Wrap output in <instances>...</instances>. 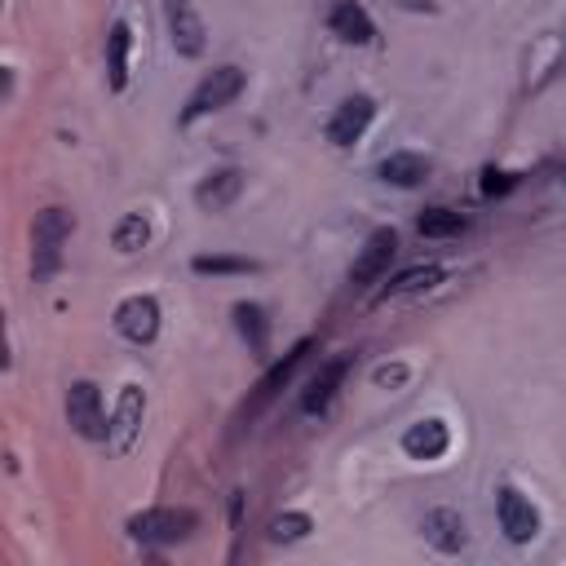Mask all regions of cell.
I'll use <instances>...</instances> for the list:
<instances>
[{
  "instance_id": "14",
  "label": "cell",
  "mask_w": 566,
  "mask_h": 566,
  "mask_svg": "<svg viewBox=\"0 0 566 566\" xmlns=\"http://www.w3.org/2000/svg\"><path fill=\"white\" fill-rule=\"evenodd\" d=\"M327 27L345 44H371L376 40V22H371V13L358 0H336L332 13H327Z\"/></svg>"
},
{
  "instance_id": "13",
  "label": "cell",
  "mask_w": 566,
  "mask_h": 566,
  "mask_svg": "<svg viewBox=\"0 0 566 566\" xmlns=\"http://www.w3.org/2000/svg\"><path fill=\"white\" fill-rule=\"evenodd\" d=\"M142 416H146V394L137 385H124L119 389V402H115V416H111V447L115 451H128L137 429H142Z\"/></svg>"
},
{
  "instance_id": "1",
  "label": "cell",
  "mask_w": 566,
  "mask_h": 566,
  "mask_svg": "<svg viewBox=\"0 0 566 566\" xmlns=\"http://www.w3.org/2000/svg\"><path fill=\"white\" fill-rule=\"evenodd\" d=\"M71 230H75V217H71L66 208L49 203V208L35 212V221H31V274H35L40 283L57 274V265H62V248H66Z\"/></svg>"
},
{
  "instance_id": "24",
  "label": "cell",
  "mask_w": 566,
  "mask_h": 566,
  "mask_svg": "<svg viewBox=\"0 0 566 566\" xmlns=\"http://www.w3.org/2000/svg\"><path fill=\"white\" fill-rule=\"evenodd\" d=\"M190 270L195 274H248V270H256V261H248V256H195Z\"/></svg>"
},
{
  "instance_id": "4",
  "label": "cell",
  "mask_w": 566,
  "mask_h": 566,
  "mask_svg": "<svg viewBox=\"0 0 566 566\" xmlns=\"http://www.w3.org/2000/svg\"><path fill=\"white\" fill-rule=\"evenodd\" d=\"M66 420L88 442L111 438V424H106V411H102V389L93 380H71V389H66Z\"/></svg>"
},
{
  "instance_id": "20",
  "label": "cell",
  "mask_w": 566,
  "mask_h": 566,
  "mask_svg": "<svg viewBox=\"0 0 566 566\" xmlns=\"http://www.w3.org/2000/svg\"><path fill=\"white\" fill-rule=\"evenodd\" d=\"M111 243H115V252H142V248L150 243V221H146V212H124V217L115 221V230H111Z\"/></svg>"
},
{
  "instance_id": "22",
  "label": "cell",
  "mask_w": 566,
  "mask_h": 566,
  "mask_svg": "<svg viewBox=\"0 0 566 566\" xmlns=\"http://www.w3.org/2000/svg\"><path fill=\"white\" fill-rule=\"evenodd\" d=\"M469 221L460 217V212H451V208H424L420 212V221H416V230L424 234V239H451V234H460Z\"/></svg>"
},
{
  "instance_id": "11",
  "label": "cell",
  "mask_w": 566,
  "mask_h": 566,
  "mask_svg": "<svg viewBox=\"0 0 566 566\" xmlns=\"http://www.w3.org/2000/svg\"><path fill=\"white\" fill-rule=\"evenodd\" d=\"M310 349H314V340H296V345H292V349H287V354H283V358L261 376V385H256L252 402L243 407V416H256V411H261V407H265V402H270V398H274V394L296 376V367L305 363V354H310Z\"/></svg>"
},
{
  "instance_id": "12",
  "label": "cell",
  "mask_w": 566,
  "mask_h": 566,
  "mask_svg": "<svg viewBox=\"0 0 566 566\" xmlns=\"http://www.w3.org/2000/svg\"><path fill=\"white\" fill-rule=\"evenodd\" d=\"M447 447H451V429L438 416H424L402 429V451L411 460H438V455H447Z\"/></svg>"
},
{
  "instance_id": "8",
  "label": "cell",
  "mask_w": 566,
  "mask_h": 566,
  "mask_svg": "<svg viewBox=\"0 0 566 566\" xmlns=\"http://www.w3.org/2000/svg\"><path fill=\"white\" fill-rule=\"evenodd\" d=\"M371 115H376V102H371L367 93L345 97V102L332 111V119H327V142H332V146H354V142L367 133Z\"/></svg>"
},
{
  "instance_id": "23",
  "label": "cell",
  "mask_w": 566,
  "mask_h": 566,
  "mask_svg": "<svg viewBox=\"0 0 566 566\" xmlns=\"http://www.w3.org/2000/svg\"><path fill=\"white\" fill-rule=\"evenodd\" d=\"M310 531H314L310 513H296V509H287V513L270 517V539H274V544H296V539H305Z\"/></svg>"
},
{
  "instance_id": "17",
  "label": "cell",
  "mask_w": 566,
  "mask_h": 566,
  "mask_svg": "<svg viewBox=\"0 0 566 566\" xmlns=\"http://www.w3.org/2000/svg\"><path fill=\"white\" fill-rule=\"evenodd\" d=\"M128 49H133V27L124 18H115L106 31V84L115 93L128 88Z\"/></svg>"
},
{
  "instance_id": "25",
  "label": "cell",
  "mask_w": 566,
  "mask_h": 566,
  "mask_svg": "<svg viewBox=\"0 0 566 566\" xmlns=\"http://www.w3.org/2000/svg\"><path fill=\"white\" fill-rule=\"evenodd\" d=\"M513 186H517V177H513V172H500V168H486V172H482V195H486V199L509 195Z\"/></svg>"
},
{
  "instance_id": "19",
  "label": "cell",
  "mask_w": 566,
  "mask_h": 566,
  "mask_svg": "<svg viewBox=\"0 0 566 566\" xmlns=\"http://www.w3.org/2000/svg\"><path fill=\"white\" fill-rule=\"evenodd\" d=\"M230 314H234V327H239V336L248 340V349H252L256 358H265V349H270V318H265V310H261L256 301H239Z\"/></svg>"
},
{
  "instance_id": "6",
  "label": "cell",
  "mask_w": 566,
  "mask_h": 566,
  "mask_svg": "<svg viewBox=\"0 0 566 566\" xmlns=\"http://www.w3.org/2000/svg\"><path fill=\"white\" fill-rule=\"evenodd\" d=\"M115 332L133 345H150L159 336V301L155 296H124L115 305Z\"/></svg>"
},
{
  "instance_id": "18",
  "label": "cell",
  "mask_w": 566,
  "mask_h": 566,
  "mask_svg": "<svg viewBox=\"0 0 566 566\" xmlns=\"http://www.w3.org/2000/svg\"><path fill=\"white\" fill-rule=\"evenodd\" d=\"M376 172H380V181H389V186H398V190H411V186H420V181L429 177V159L416 155V150H394V155L380 159Z\"/></svg>"
},
{
  "instance_id": "9",
  "label": "cell",
  "mask_w": 566,
  "mask_h": 566,
  "mask_svg": "<svg viewBox=\"0 0 566 566\" xmlns=\"http://www.w3.org/2000/svg\"><path fill=\"white\" fill-rule=\"evenodd\" d=\"M394 252H398V234H394L389 226L371 230V234H367V243H363V252H358V261L349 265V283H358V287L376 283V279L389 270Z\"/></svg>"
},
{
  "instance_id": "16",
  "label": "cell",
  "mask_w": 566,
  "mask_h": 566,
  "mask_svg": "<svg viewBox=\"0 0 566 566\" xmlns=\"http://www.w3.org/2000/svg\"><path fill=\"white\" fill-rule=\"evenodd\" d=\"M420 531H424V539H429L438 553H460L464 539H469L460 509H429L424 522H420Z\"/></svg>"
},
{
  "instance_id": "26",
  "label": "cell",
  "mask_w": 566,
  "mask_h": 566,
  "mask_svg": "<svg viewBox=\"0 0 566 566\" xmlns=\"http://www.w3.org/2000/svg\"><path fill=\"white\" fill-rule=\"evenodd\" d=\"M371 380H376V385H402V380H407V367H402V363H394V367H376Z\"/></svg>"
},
{
  "instance_id": "2",
  "label": "cell",
  "mask_w": 566,
  "mask_h": 566,
  "mask_svg": "<svg viewBox=\"0 0 566 566\" xmlns=\"http://www.w3.org/2000/svg\"><path fill=\"white\" fill-rule=\"evenodd\" d=\"M199 526V513L195 509H146V513H133L124 522L128 539L133 544H146V548H164V544H181L190 539Z\"/></svg>"
},
{
  "instance_id": "7",
  "label": "cell",
  "mask_w": 566,
  "mask_h": 566,
  "mask_svg": "<svg viewBox=\"0 0 566 566\" xmlns=\"http://www.w3.org/2000/svg\"><path fill=\"white\" fill-rule=\"evenodd\" d=\"M164 18H168V40L181 57H199L208 49V31H203V18L195 13L190 0H164Z\"/></svg>"
},
{
  "instance_id": "5",
  "label": "cell",
  "mask_w": 566,
  "mask_h": 566,
  "mask_svg": "<svg viewBox=\"0 0 566 566\" xmlns=\"http://www.w3.org/2000/svg\"><path fill=\"white\" fill-rule=\"evenodd\" d=\"M495 513H500V531L513 544H531L539 535V509L517 486H500L495 491Z\"/></svg>"
},
{
  "instance_id": "21",
  "label": "cell",
  "mask_w": 566,
  "mask_h": 566,
  "mask_svg": "<svg viewBox=\"0 0 566 566\" xmlns=\"http://www.w3.org/2000/svg\"><path fill=\"white\" fill-rule=\"evenodd\" d=\"M433 283H442V265H407V270H398V274L385 283V296L424 292V287H433Z\"/></svg>"
},
{
  "instance_id": "3",
  "label": "cell",
  "mask_w": 566,
  "mask_h": 566,
  "mask_svg": "<svg viewBox=\"0 0 566 566\" xmlns=\"http://www.w3.org/2000/svg\"><path fill=\"white\" fill-rule=\"evenodd\" d=\"M243 84H248V75H243L239 66H230V62L217 66V71H208V75L195 84V93H190V102H186V111H181V124H195V119H203V115L230 106V102L243 93Z\"/></svg>"
},
{
  "instance_id": "10",
  "label": "cell",
  "mask_w": 566,
  "mask_h": 566,
  "mask_svg": "<svg viewBox=\"0 0 566 566\" xmlns=\"http://www.w3.org/2000/svg\"><path fill=\"white\" fill-rule=\"evenodd\" d=\"M239 195H243V168H234V164L212 168V172L195 186V203H199L203 212H226Z\"/></svg>"
},
{
  "instance_id": "15",
  "label": "cell",
  "mask_w": 566,
  "mask_h": 566,
  "mask_svg": "<svg viewBox=\"0 0 566 566\" xmlns=\"http://www.w3.org/2000/svg\"><path fill=\"white\" fill-rule=\"evenodd\" d=\"M345 371H349V358H345V354L332 358V363H323L318 376H314V380L305 385V394H301V411H305V416H323V411L332 407V398H336Z\"/></svg>"
}]
</instances>
